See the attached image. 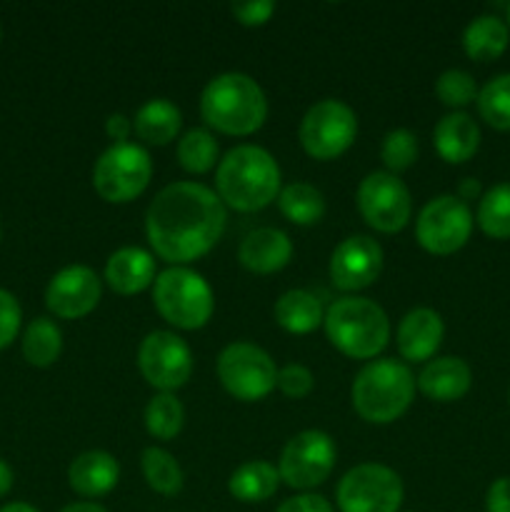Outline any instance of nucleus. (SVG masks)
I'll use <instances>...</instances> for the list:
<instances>
[{"mask_svg":"<svg viewBox=\"0 0 510 512\" xmlns=\"http://www.w3.org/2000/svg\"><path fill=\"white\" fill-rule=\"evenodd\" d=\"M330 283L343 293L370 288L383 270V248L368 235L345 238L330 255Z\"/></svg>","mask_w":510,"mask_h":512,"instance_id":"obj_15","label":"nucleus"},{"mask_svg":"<svg viewBox=\"0 0 510 512\" xmlns=\"http://www.w3.org/2000/svg\"><path fill=\"white\" fill-rule=\"evenodd\" d=\"M415 378L405 363L393 358L373 360L353 380V408L365 423L388 425L410 408Z\"/></svg>","mask_w":510,"mask_h":512,"instance_id":"obj_5","label":"nucleus"},{"mask_svg":"<svg viewBox=\"0 0 510 512\" xmlns=\"http://www.w3.org/2000/svg\"><path fill=\"white\" fill-rule=\"evenodd\" d=\"M508 20H510V5H508Z\"/></svg>","mask_w":510,"mask_h":512,"instance_id":"obj_46","label":"nucleus"},{"mask_svg":"<svg viewBox=\"0 0 510 512\" xmlns=\"http://www.w3.org/2000/svg\"><path fill=\"white\" fill-rule=\"evenodd\" d=\"M218 380L235 400L258 403L278 385V368L258 345L230 343L218 358Z\"/></svg>","mask_w":510,"mask_h":512,"instance_id":"obj_8","label":"nucleus"},{"mask_svg":"<svg viewBox=\"0 0 510 512\" xmlns=\"http://www.w3.org/2000/svg\"><path fill=\"white\" fill-rule=\"evenodd\" d=\"M103 285L95 270L88 265H68L50 278L45 290V305L53 315L63 320H78L93 313L100 303Z\"/></svg>","mask_w":510,"mask_h":512,"instance_id":"obj_16","label":"nucleus"},{"mask_svg":"<svg viewBox=\"0 0 510 512\" xmlns=\"http://www.w3.org/2000/svg\"><path fill=\"white\" fill-rule=\"evenodd\" d=\"M400 505L403 480L385 465H355L338 483L340 512H398Z\"/></svg>","mask_w":510,"mask_h":512,"instance_id":"obj_10","label":"nucleus"},{"mask_svg":"<svg viewBox=\"0 0 510 512\" xmlns=\"http://www.w3.org/2000/svg\"><path fill=\"white\" fill-rule=\"evenodd\" d=\"M105 133L113 140V145H123L128 140V135L133 133V120H128L120 113H113L105 120Z\"/></svg>","mask_w":510,"mask_h":512,"instance_id":"obj_41","label":"nucleus"},{"mask_svg":"<svg viewBox=\"0 0 510 512\" xmlns=\"http://www.w3.org/2000/svg\"><path fill=\"white\" fill-rule=\"evenodd\" d=\"M20 325H23V310H20L18 298L10 290L0 288V350H5L18 338Z\"/></svg>","mask_w":510,"mask_h":512,"instance_id":"obj_36","label":"nucleus"},{"mask_svg":"<svg viewBox=\"0 0 510 512\" xmlns=\"http://www.w3.org/2000/svg\"><path fill=\"white\" fill-rule=\"evenodd\" d=\"M435 95L448 108H465V105L478 100V85H475L473 75L465 70H445L438 80H435Z\"/></svg>","mask_w":510,"mask_h":512,"instance_id":"obj_34","label":"nucleus"},{"mask_svg":"<svg viewBox=\"0 0 510 512\" xmlns=\"http://www.w3.org/2000/svg\"><path fill=\"white\" fill-rule=\"evenodd\" d=\"M473 233V213L468 203L455 195H438L418 215L415 238L428 253L453 255L463 248Z\"/></svg>","mask_w":510,"mask_h":512,"instance_id":"obj_12","label":"nucleus"},{"mask_svg":"<svg viewBox=\"0 0 510 512\" xmlns=\"http://www.w3.org/2000/svg\"><path fill=\"white\" fill-rule=\"evenodd\" d=\"M185 410L173 393H158L145 408V428L153 438L173 440L183 430Z\"/></svg>","mask_w":510,"mask_h":512,"instance_id":"obj_32","label":"nucleus"},{"mask_svg":"<svg viewBox=\"0 0 510 512\" xmlns=\"http://www.w3.org/2000/svg\"><path fill=\"white\" fill-rule=\"evenodd\" d=\"M120 465L105 450L80 453L68 468V483L83 498H103L118 485Z\"/></svg>","mask_w":510,"mask_h":512,"instance_id":"obj_20","label":"nucleus"},{"mask_svg":"<svg viewBox=\"0 0 510 512\" xmlns=\"http://www.w3.org/2000/svg\"><path fill=\"white\" fill-rule=\"evenodd\" d=\"M0 512H38L33 508V505H28V503H8V505H3V508H0Z\"/></svg>","mask_w":510,"mask_h":512,"instance_id":"obj_45","label":"nucleus"},{"mask_svg":"<svg viewBox=\"0 0 510 512\" xmlns=\"http://www.w3.org/2000/svg\"><path fill=\"white\" fill-rule=\"evenodd\" d=\"M13 480V468L0 458V498H5L13 490Z\"/></svg>","mask_w":510,"mask_h":512,"instance_id":"obj_42","label":"nucleus"},{"mask_svg":"<svg viewBox=\"0 0 510 512\" xmlns=\"http://www.w3.org/2000/svg\"><path fill=\"white\" fill-rule=\"evenodd\" d=\"M180 125H183V115L165 98L148 100L133 120V130L148 145H168L180 133Z\"/></svg>","mask_w":510,"mask_h":512,"instance_id":"obj_25","label":"nucleus"},{"mask_svg":"<svg viewBox=\"0 0 510 512\" xmlns=\"http://www.w3.org/2000/svg\"><path fill=\"white\" fill-rule=\"evenodd\" d=\"M200 115L218 133L250 135L268 118V100L250 75L223 73L205 85Z\"/></svg>","mask_w":510,"mask_h":512,"instance_id":"obj_3","label":"nucleus"},{"mask_svg":"<svg viewBox=\"0 0 510 512\" xmlns=\"http://www.w3.org/2000/svg\"><path fill=\"white\" fill-rule=\"evenodd\" d=\"M445 335L443 318L430 308H415L400 320L398 325V350L410 363H423L435 355Z\"/></svg>","mask_w":510,"mask_h":512,"instance_id":"obj_17","label":"nucleus"},{"mask_svg":"<svg viewBox=\"0 0 510 512\" xmlns=\"http://www.w3.org/2000/svg\"><path fill=\"white\" fill-rule=\"evenodd\" d=\"M433 143L445 163H465L478 153L480 128L468 113L455 110V113H448L438 120L433 130Z\"/></svg>","mask_w":510,"mask_h":512,"instance_id":"obj_22","label":"nucleus"},{"mask_svg":"<svg viewBox=\"0 0 510 512\" xmlns=\"http://www.w3.org/2000/svg\"><path fill=\"white\" fill-rule=\"evenodd\" d=\"M150 178L148 150L135 143L110 145L93 168V188L105 203H130L148 188Z\"/></svg>","mask_w":510,"mask_h":512,"instance_id":"obj_7","label":"nucleus"},{"mask_svg":"<svg viewBox=\"0 0 510 512\" xmlns=\"http://www.w3.org/2000/svg\"><path fill=\"white\" fill-rule=\"evenodd\" d=\"M325 333L343 355L355 360H370L390 340V320L375 300L345 295L325 310Z\"/></svg>","mask_w":510,"mask_h":512,"instance_id":"obj_4","label":"nucleus"},{"mask_svg":"<svg viewBox=\"0 0 510 512\" xmlns=\"http://www.w3.org/2000/svg\"><path fill=\"white\" fill-rule=\"evenodd\" d=\"M313 373H310L305 365L298 363H290L285 368L278 370V388L280 393L288 395V398L300 400V398H308L313 393Z\"/></svg>","mask_w":510,"mask_h":512,"instance_id":"obj_37","label":"nucleus"},{"mask_svg":"<svg viewBox=\"0 0 510 512\" xmlns=\"http://www.w3.org/2000/svg\"><path fill=\"white\" fill-rule=\"evenodd\" d=\"M273 313L280 328L288 330V333L293 335L313 333V330L325 320L323 303L318 300V295L300 288L288 290V293L280 295Z\"/></svg>","mask_w":510,"mask_h":512,"instance_id":"obj_24","label":"nucleus"},{"mask_svg":"<svg viewBox=\"0 0 510 512\" xmlns=\"http://www.w3.org/2000/svg\"><path fill=\"white\" fill-rule=\"evenodd\" d=\"M485 510L510 512V478H498L485 495Z\"/></svg>","mask_w":510,"mask_h":512,"instance_id":"obj_40","label":"nucleus"},{"mask_svg":"<svg viewBox=\"0 0 510 512\" xmlns=\"http://www.w3.org/2000/svg\"><path fill=\"white\" fill-rule=\"evenodd\" d=\"M470 385H473V373L468 363L453 355L430 360L418 375L420 393L435 403H455L468 393Z\"/></svg>","mask_w":510,"mask_h":512,"instance_id":"obj_19","label":"nucleus"},{"mask_svg":"<svg viewBox=\"0 0 510 512\" xmlns=\"http://www.w3.org/2000/svg\"><path fill=\"white\" fill-rule=\"evenodd\" d=\"M178 160L188 173L203 175L215 168L218 160V143L205 128H193L180 138Z\"/></svg>","mask_w":510,"mask_h":512,"instance_id":"obj_33","label":"nucleus"},{"mask_svg":"<svg viewBox=\"0 0 510 512\" xmlns=\"http://www.w3.org/2000/svg\"><path fill=\"white\" fill-rule=\"evenodd\" d=\"M153 305L165 323L180 330H198L213 315L215 298L203 275L173 265L155 278Z\"/></svg>","mask_w":510,"mask_h":512,"instance_id":"obj_6","label":"nucleus"},{"mask_svg":"<svg viewBox=\"0 0 510 512\" xmlns=\"http://www.w3.org/2000/svg\"><path fill=\"white\" fill-rule=\"evenodd\" d=\"M380 158H383L388 173H403L418 158V138L410 130L395 128L383 138V148H380Z\"/></svg>","mask_w":510,"mask_h":512,"instance_id":"obj_35","label":"nucleus"},{"mask_svg":"<svg viewBox=\"0 0 510 512\" xmlns=\"http://www.w3.org/2000/svg\"><path fill=\"white\" fill-rule=\"evenodd\" d=\"M293 258V243L283 230L258 228L243 238L238 248V260L250 273L270 275L283 270Z\"/></svg>","mask_w":510,"mask_h":512,"instance_id":"obj_18","label":"nucleus"},{"mask_svg":"<svg viewBox=\"0 0 510 512\" xmlns=\"http://www.w3.org/2000/svg\"><path fill=\"white\" fill-rule=\"evenodd\" d=\"M215 188L223 205L240 213H255L278 200L280 168L260 145H238L218 163Z\"/></svg>","mask_w":510,"mask_h":512,"instance_id":"obj_2","label":"nucleus"},{"mask_svg":"<svg viewBox=\"0 0 510 512\" xmlns=\"http://www.w3.org/2000/svg\"><path fill=\"white\" fill-rule=\"evenodd\" d=\"M275 512H333V505L323 498V495H295L288 498Z\"/></svg>","mask_w":510,"mask_h":512,"instance_id":"obj_39","label":"nucleus"},{"mask_svg":"<svg viewBox=\"0 0 510 512\" xmlns=\"http://www.w3.org/2000/svg\"><path fill=\"white\" fill-rule=\"evenodd\" d=\"M458 193H460L458 198L463 200V203H465V200H475L480 195V183L475 178H465L463 183H460Z\"/></svg>","mask_w":510,"mask_h":512,"instance_id":"obj_43","label":"nucleus"},{"mask_svg":"<svg viewBox=\"0 0 510 512\" xmlns=\"http://www.w3.org/2000/svg\"><path fill=\"white\" fill-rule=\"evenodd\" d=\"M225 213L218 193L203 183H173L160 190L145 213V233L155 255L175 265L203 258L223 238Z\"/></svg>","mask_w":510,"mask_h":512,"instance_id":"obj_1","label":"nucleus"},{"mask_svg":"<svg viewBox=\"0 0 510 512\" xmlns=\"http://www.w3.org/2000/svg\"><path fill=\"white\" fill-rule=\"evenodd\" d=\"M280 485V473L275 465L265 460H250L243 463L228 480V490L240 503H263L273 498Z\"/></svg>","mask_w":510,"mask_h":512,"instance_id":"obj_26","label":"nucleus"},{"mask_svg":"<svg viewBox=\"0 0 510 512\" xmlns=\"http://www.w3.org/2000/svg\"><path fill=\"white\" fill-rule=\"evenodd\" d=\"M230 13L238 20L240 25H248V28H255V25L268 23L270 15L275 13L273 0H248V3H233L230 5Z\"/></svg>","mask_w":510,"mask_h":512,"instance_id":"obj_38","label":"nucleus"},{"mask_svg":"<svg viewBox=\"0 0 510 512\" xmlns=\"http://www.w3.org/2000/svg\"><path fill=\"white\" fill-rule=\"evenodd\" d=\"M138 368L148 385L160 393H173L193 375V353L180 335L170 330H153L138 348Z\"/></svg>","mask_w":510,"mask_h":512,"instance_id":"obj_13","label":"nucleus"},{"mask_svg":"<svg viewBox=\"0 0 510 512\" xmlns=\"http://www.w3.org/2000/svg\"><path fill=\"white\" fill-rule=\"evenodd\" d=\"M140 468H143L145 483L155 493L178 495L183 490V468L168 450L145 448L140 455Z\"/></svg>","mask_w":510,"mask_h":512,"instance_id":"obj_29","label":"nucleus"},{"mask_svg":"<svg viewBox=\"0 0 510 512\" xmlns=\"http://www.w3.org/2000/svg\"><path fill=\"white\" fill-rule=\"evenodd\" d=\"M335 460H338V450L328 433L303 430L288 440L280 455V480L293 490H310L330 478Z\"/></svg>","mask_w":510,"mask_h":512,"instance_id":"obj_11","label":"nucleus"},{"mask_svg":"<svg viewBox=\"0 0 510 512\" xmlns=\"http://www.w3.org/2000/svg\"><path fill=\"white\" fill-rule=\"evenodd\" d=\"M478 225L488 238H510V183L495 185L480 198Z\"/></svg>","mask_w":510,"mask_h":512,"instance_id":"obj_30","label":"nucleus"},{"mask_svg":"<svg viewBox=\"0 0 510 512\" xmlns=\"http://www.w3.org/2000/svg\"><path fill=\"white\" fill-rule=\"evenodd\" d=\"M278 208L290 223L315 225L325 215V198L318 188L308 183H290L280 188Z\"/></svg>","mask_w":510,"mask_h":512,"instance_id":"obj_27","label":"nucleus"},{"mask_svg":"<svg viewBox=\"0 0 510 512\" xmlns=\"http://www.w3.org/2000/svg\"><path fill=\"white\" fill-rule=\"evenodd\" d=\"M63 350V333L50 318H35L23 333V358L35 368H50Z\"/></svg>","mask_w":510,"mask_h":512,"instance_id":"obj_28","label":"nucleus"},{"mask_svg":"<svg viewBox=\"0 0 510 512\" xmlns=\"http://www.w3.org/2000/svg\"><path fill=\"white\" fill-rule=\"evenodd\" d=\"M358 118L343 100L325 98L315 103L300 120V145L315 160H333L353 145Z\"/></svg>","mask_w":510,"mask_h":512,"instance_id":"obj_9","label":"nucleus"},{"mask_svg":"<svg viewBox=\"0 0 510 512\" xmlns=\"http://www.w3.org/2000/svg\"><path fill=\"white\" fill-rule=\"evenodd\" d=\"M478 113L490 128L510 130V73L495 75L478 90Z\"/></svg>","mask_w":510,"mask_h":512,"instance_id":"obj_31","label":"nucleus"},{"mask_svg":"<svg viewBox=\"0 0 510 512\" xmlns=\"http://www.w3.org/2000/svg\"><path fill=\"white\" fill-rule=\"evenodd\" d=\"M508 43L510 30L498 15H478V18L470 20L463 33L465 53H468L470 60H478V63L498 60L508 50Z\"/></svg>","mask_w":510,"mask_h":512,"instance_id":"obj_23","label":"nucleus"},{"mask_svg":"<svg viewBox=\"0 0 510 512\" xmlns=\"http://www.w3.org/2000/svg\"><path fill=\"white\" fill-rule=\"evenodd\" d=\"M60 512H108V510L98 503H73V505H65Z\"/></svg>","mask_w":510,"mask_h":512,"instance_id":"obj_44","label":"nucleus"},{"mask_svg":"<svg viewBox=\"0 0 510 512\" xmlns=\"http://www.w3.org/2000/svg\"><path fill=\"white\" fill-rule=\"evenodd\" d=\"M358 208L370 228L380 230V233H398L408 225L413 200H410L403 180L385 170H375V173L365 175L360 183Z\"/></svg>","mask_w":510,"mask_h":512,"instance_id":"obj_14","label":"nucleus"},{"mask_svg":"<svg viewBox=\"0 0 510 512\" xmlns=\"http://www.w3.org/2000/svg\"><path fill=\"white\" fill-rule=\"evenodd\" d=\"M105 283L118 295L143 293L155 283V260L143 248L115 250L105 265Z\"/></svg>","mask_w":510,"mask_h":512,"instance_id":"obj_21","label":"nucleus"}]
</instances>
